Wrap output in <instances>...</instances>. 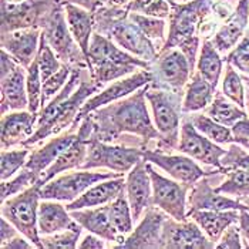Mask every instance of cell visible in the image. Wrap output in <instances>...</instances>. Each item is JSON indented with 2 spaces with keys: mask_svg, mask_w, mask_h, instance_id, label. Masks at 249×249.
Instances as JSON below:
<instances>
[{
  "mask_svg": "<svg viewBox=\"0 0 249 249\" xmlns=\"http://www.w3.org/2000/svg\"><path fill=\"white\" fill-rule=\"evenodd\" d=\"M222 1H225V0H222Z\"/></svg>",
  "mask_w": 249,
  "mask_h": 249,
  "instance_id": "obj_59",
  "label": "cell"
},
{
  "mask_svg": "<svg viewBox=\"0 0 249 249\" xmlns=\"http://www.w3.org/2000/svg\"><path fill=\"white\" fill-rule=\"evenodd\" d=\"M215 1H216V0H215Z\"/></svg>",
  "mask_w": 249,
  "mask_h": 249,
  "instance_id": "obj_60",
  "label": "cell"
},
{
  "mask_svg": "<svg viewBox=\"0 0 249 249\" xmlns=\"http://www.w3.org/2000/svg\"><path fill=\"white\" fill-rule=\"evenodd\" d=\"M147 170L153 184V205L167 212L177 221H187V195L191 191V187L162 177L155 171L151 162H147Z\"/></svg>",
  "mask_w": 249,
  "mask_h": 249,
  "instance_id": "obj_14",
  "label": "cell"
},
{
  "mask_svg": "<svg viewBox=\"0 0 249 249\" xmlns=\"http://www.w3.org/2000/svg\"><path fill=\"white\" fill-rule=\"evenodd\" d=\"M212 175V174H211ZM211 175L202 177L191 188L188 195V215L194 211L210 210V211H228V210H248V207L239 199H233L230 195L219 194L212 187Z\"/></svg>",
  "mask_w": 249,
  "mask_h": 249,
  "instance_id": "obj_20",
  "label": "cell"
},
{
  "mask_svg": "<svg viewBox=\"0 0 249 249\" xmlns=\"http://www.w3.org/2000/svg\"><path fill=\"white\" fill-rule=\"evenodd\" d=\"M128 16L141 29V32L157 46L158 53H160V50L162 49V46L165 44V40H167V35H165L167 23H165V19L145 16V15L133 13V12H130Z\"/></svg>",
  "mask_w": 249,
  "mask_h": 249,
  "instance_id": "obj_36",
  "label": "cell"
},
{
  "mask_svg": "<svg viewBox=\"0 0 249 249\" xmlns=\"http://www.w3.org/2000/svg\"><path fill=\"white\" fill-rule=\"evenodd\" d=\"M125 7L103 6L93 13L94 32L111 38L128 53L153 63L158 57V49L128 16Z\"/></svg>",
  "mask_w": 249,
  "mask_h": 249,
  "instance_id": "obj_3",
  "label": "cell"
},
{
  "mask_svg": "<svg viewBox=\"0 0 249 249\" xmlns=\"http://www.w3.org/2000/svg\"><path fill=\"white\" fill-rule=\"evenodd\" d=\"M61 1H63V4L64 3H73L76 6H80V7L89 10L90 13H96L100 7H103L106 4L104 0H61Z\"/></svg>",
  "mask_w": 249,
  "mask_h": 249,
  "instance_id": "obj_53",
  "label": "cell"
},
{
  "mask_svg": "<svg viewBox=\"0 0 249 249\" xmlns=\"http://www.w3.org/2000/svg\"><path fill=\"white\" fill-rule=\"evenodd\" d=\"M171 1L173 0H131L124 7L133 13L167 20L171 15Z\"/></svg>",
  "mask_w": 249,
  "mask_h": 249,
  "instance_id": "obj_42",
  "label": "cell"
},
{
  "mask_svg": "<svg viewBox=\"0 0 249 249\" xmlns=\"http://www.w3.org/2000/svg\"><path fill=\"white\" fill-rule=\"evenodd\" d=\"M215 0H190L185 3L171 1V15L168 18V37L160 53L179 49L195 67L199 46V35L205 20L213 10ZM158 53V54H160Z\"/></svg>",
  "mask_w": 249,
  "mask_h": 249,
  "instance_id": "obj_2",
  "label": "cell"
},
{
  "mask_svg": "<svg viewBox=\"0 0 249 249\" xmlns=\"http://www.w3.org/2000/svg\"><path fill=\"white\" fill-rule=\"evenodd\" d=\"M38 181V177L29 168H21L20 174H18L16 177H13L12 179H6L1 181L0 184V199L1 202H4L6 199L18 195L20 192L26 191L29 187L35 185Z\"/></svg>",
  "mask_w": 249,
  "mask_h": 249,
  "instance_id": "obj_40",
  "label": "cell"
},
{
  "mask_svg": "<svg viewBox=\"0 0 249 249\" xmlns=\"http://www.w3.org/2000/svg\"><path fill=\"white\" fill-rule=\"evenodd\" d=\"M168 218L170 215L167 212L160 210L155 205H150L145 210V213L138 227L124 239V242L115 245L114 248L162 249V233Z\"/></svg>",
  "mask_w": 249,
  "mask_h": 249,
  "instance_id": "obj_17",
  "label": "cell"
},
{
  "mask_svg": "<svg viewBox=\"0 0 249 249\" xmlns=\"http://www.w3.org/2000/svg\"><path fill=\"white\" fill-rule=\"evenodd\" d=\"M89 61L91 76L101 86L133 74L140 69L150 70L151 67V63L128 53L117 46L111 38L97 32L90 41Z\"/></svg>",
  "mask_w": 249,
  "mask_h": 249,
  "instance_id": "obj_4",
  "label": "cell"
},
{
  "mask_svg": "<svg viewBox=\"0 0 249 249\" xmlns=\"http://www.w3.org/2000/svg\"><path fill=\"white\" fill-rule=\"evenodd\" d=\"M175 1H177V0H175ZM178 1H179V3H185V1H190V0H178Z\"/></svg>",
  "mask_w": 249,
  "mask_h": 249,
  "instance_id": "obj_58",
  "label": "cell"
},
{
  "mask_svg": "<svg viewBox=\"0 0 249 249\" xmlns=\"http://www.w3.org/2000/svg\"><path fill=\"white\" fill-rule=\"evenodd\" d=\"M81 227L71 216L70 211L56 199H43L38 207V231L40 235H52L66 230Z\"/></svg>",
  "mask_w": 249,
  "mask_h": 249,
  "instance_id": "obj_28",
  "label": "cell"
},
{
  "mask_svg": "<svg viewBox=\"0 0 249 249\" xmlns=\"http://www.w3.org/2000/svg\"><path fill=\"white\" fill-rule=\"evenodd\" d=\"M36 58H37L40 73H41V80L43 81H46L49 77L53 76L56 71L60 70V67L63 66V63L56 56L54 50L50 47V44L47 43V40H46L43 33L40 36V46H38V52Z\"/></svg>",
  "mask_w": 249,
  "mask_h": 249,
  "instance_id": "obj_43",
  "label": "cell"
},
{
  "mask_svg": "<svg viewBox=\"0 0 249 249\" xmlns=\"http://www.w3.org/2000/svg\"><path fill=\"white\" fill-rule=\"evenodd\" d=\"M131 0H104L106 6H113V7H124Z\"/></svg>",
  "mask_w": 249,
  "mask_h": 249,
  "instance_id": "obj_54",
  "label": "cell"
},
{
  "mask_svg": "<svg viewBox=\"0 0 249 249\" xmlns=\"http://www.w3.org/2000/svg\"><path fill=\"white\" fill-rule=\"evenodd\" d=\"M153 73L148 69H140L138 71L133 73L130 77H123L115 80L114 83H111L108 87H106L104 90H101L100 93H97L94 96H91L81 107L80 113L77 115L76 121L73 123V125L70 127V130L77 131L80 123L83 118H86L89 114H91L93 111H96L98 108L111 104L114 101H118L124 97L133 94L134 91L140 90L141 87L150 84L153 81Z\"/></svg>",
  "mask_w": 249,
  "mask_h": 249,
  "instance_id": "obj_13",
  "label": "cell"
},
{
  "mask_svg": "<svg viewBox=\"0 0 249 249\" xmlns=\"http://www.w3.org/2000/svg\"><path fill=\"white\" fill-rule=\"evenodd\" d=\"M70 74H71V67H69L67 64H63L58 71L49 77L46 81H43V107L66 86V83L70 78Z\"/></svg>",
  "mask_w": 249,
  "mask_h": 249,
  "instance_id": "obj_46",
  "label": "cell"
},
{
  "mask_svg": "<svg viewBox=\"0 0 249 249\" xmlns=\"http://www.w3.org/2000/svg\"><path fill=\"white\" fill-rule=\"evenodd\" d=\"M204 111H205V114L210 115L212 120H215L216 123L227 125V127H232L236 121H239L248 115L245 108H241L222 91L215 93L212 103Z\"/></svg>",
  "mask_w": 249,
  "mask_h": 249,
  "instance_id": "obj_34",
  "label": "cell"
},
{
  "mask_svg": "<svg viewBox=\"0 0 249 249\" xmlns=\"http://www.w3.org/2000/svg\"><path fill=\"white\" fill-rule=\"evenodd\" d=\"M164 249H212L215 244L205 235L201 227L192 219L177 221L170 216L162 233Z\"/></svg>",
  "mask_w": 249,
  "mask_h": 249,
  "instance_id": "obj_19",
  "label": "cell"
},
{
  "mask_svg": "<svg viewBox=\"0 0 249 249\" xmlns=\"http://www.w3.org/2000/svg\"><path fill=\"white\" fill-rule=\"evenodd\" d=\"M147 87L148 84L130 96L93 111L90 114L94 125L91 138L114 142L124 134H133L142 140L144 148H148L151 141L158 144L161 135L155 128L145 104Z\"/></svg>",
  "mask_w": 249,
  "mask_h": 249,
  "instance_id": "obj_1",
  "label": "cell"
},
{
  "mask_svg": "<svg viewBox=\"0 0 249 249\" xmlns=\"http://www.w3.org/2000/svg\"><path fill=\"white\" fill-rule=\"evenodd\" d=\"M125 195L133 211V218L138 221L145 210L153 205V184L147 170V161L141 160L131 171H128L125 179Z\"/></svg>",
  "mask_w": 249,
  "mask_h": 249,
  "instance_id": "obj_22",
  "label": "cell"
},
{
  "mask_svg": "<svg viewBox=\"0 0 249 249\" xmlns=\"http://www.w3.org/2000/svg\"><path fill=\"white\" fill-rule=\"evenodd\" d=\"M144 148L125 145V144H110L91 138L89 142V153L84 164L80 170L108 168L110 171L125 174L131 171L142 160Z\"/></svg>",
  "mask_w": 249,
  "mask_h": 249,
  "instance_id": "obj_9",
  "label": "cell"
},
{
  "mask_svg": "<svg viewBox=\"0 0 249 249\" xmlns=\"http://www.w3.org/2000/svg\"><path fill=\"white\" fill-rule=\"evenodd\" d=\"M94 125H93V118L89 114L86 118L81 120L78 130H77L76 140L60 154L57 160L44 171L41 178L37 181L38 185H46L49 181H52L56 175L69 170H80L81 165L84 164L87 153H89V142L93 137Z\"/></svg>",
  "mask_w": 249,
  "mask_h": 249,
  "instance_id": "obj_16",
  "label": "cell"
},
{
  "mask_svg": "<svg viewBox=\"0 0 249 249\" xmlns=\"http://www.w3.org/2000/svg\"><path fill=\"white\" fill-rule=\"evenodd\" d=\"M61 0H23L9 3L1 0V35L21 29H43L50 13Z\"/></svg>",
  "mask_w": 249,
  "mask_h": 249,
  "instance_id": "obj_10",
  "label": "cell"
},
{
  "mask_svg": "<svg viewBox=\"0 0 249 249\" xmlns=\"http://www.w3.org/2000/svg\"><path fill=\"white\" fill-rule=\"evenodd\" d=\"M83 227L74 230H66L56 232L52 235H41L43 248L47 249H74L77 247V241L80 239Z\"/></svg>",
  "mask_w": 249,
  "mask_h": 249,
  "instance_id": "obj_44",
  "label": "cell"
},
{
  "mask_svg": "<svg viewBox=\"0 0 249 249\" xmlns=\"http://www.w3.org/2000/svg\"><path fill=\"white\" fill-rule=\"evenodd\" d=\"M101 87L103 86L93 78L91 73H90V69H87L83 74L81 83H80L76 91L64 103H61L54 110V113L52 114V117L44 124L38 125L33 135L29 137L21 144V147L30 148V147L38 144L40 141H43L52 135L61 134L63 131H66V128H70L73 125V123L76 121L77 115L80 113L81 107L84 106V103L90 97L94 96V93H97Z\"/></svg>",
  "mask_w": 249,
  "mask_h": 249,
  "instance_id": "obj_6",
  "label": "cell"
},
{
  "mask_svg": "<svg viewBox=\"0 0 249 249\" xmlns=\"http://www.w3.org/2000/svg\"><path fill=\"white\" fill-rule=\"evenodd\" d=\"M30 153H32L30 148H26V147H23L21 150H13V151L1 150V154H0V179L6 181V179L12 178L19 170L24 168Z\"/></svg>",
  "mask_w": 249,
  "mask_h": 249,
  "instance_id": "obj_41",
  "label": "cell"
},
{
  "mask_svg": "<svg viewBox=\"0 0 249 249\" xmlns=\"http://www.w3.org/2000/svg\"><path fill=\"white\" fill-rule=\"evenodd\" d=\"M242 80H244V84H245V98H247V108L249 111V76H242Z\"/></svg>",
  "mask_w": 249,
  "mask_h": 249,
  "instance_id": "obj_55",
  "label": "cell"
},
{
  "mask_svg": "<svg viewBox=\"0 0 249 249\" xmlns=\"http://www.w3.org/2000/svg\"><path fill=\"white\" fill-rule=\"evenodd\" d=\"M241 202H244L247 207H248V211H249V196H247V198H242V199H239Z\"/></svg>",
  "mask_w": 249,
  "mask_h": 249,
  "instance_id": "obj_56",
  "label": "cell"
},
{
  "mask_svg": "<svg viewBox=\"0 0 249 249\" xmlns=\"http://www.w3.org/2000/svg\"><path fill=\"white\" fill-rule=\"evenodd\" d=\"M188 216L201 227L205 235L216 245L222 233L228 230V227H231L232 224H238L239 211L238 210H228V211L201 210V211H194Z\"/></svg>",
  "mask_w": 249,
  "mask_h": 249,
  "instance_id": "obj_31",
  "label": "cell"
},
{
  "mask_svg": "<svg viewBox=\"0 0 249 249\" xmlns=\"http://www.w3.org/2000/svg\"><path fill=\"white\" fill-rule=\"evenodd\" d=\"M196 60V71L216 89L224 67V58H221L219 52L210 38H204Z\"/></svg>",
  "mask_w": 249,
  "mask_h": 249,
  "instance_id": "obj_33",
  "label": "cell"
},
{
  "mask_svg": "<svg viewBox=\"0 0 249 249\" xmlns=\"http://www.w3.org/2000/svg\"><path fill=\"white\" fill-rule=\"evenodd\" d=\"M232 137H233V142H236L238 145H241L242 148L249 150V117H244L242 120L236 121L232 127Z\"/></svg>",
  "mask_w": 249,
  "mask_h": 249,
  "instance_id": "obj_48",
  "label": "cell"
},
{
  "mask_svg": "<svg viewBox=\"0 0 249 249\" xmlns=\"http://www.w3.org/2000/svg\"><path fill=\"white\" fill-rule=\"evenodd\" d=\"M70 213L83 227V230L96 233L104 241L121 244L125 239L124 235H121L115 230L114 224L110 218V204L94 207V208L76 210V211H70Z\"/></svg>",
  "mask_w": 249,
  "mask_h": 249,
  "instance_id": "obj_25",
  "label": "cell"
},
{
  "mask_svg": "<svg viewBox=\"0 0 249 249\" xmlns=\"http://www.w3.org/2000/svg\"><path fill=\"white\" fill-rule=\"evenodd\" d=\"M142 160L147 162H151L153 165H157L158 168H161L164 173L168 174L175 181L187 184L191 188L202 177L211 175L216 170L215 168L213 171H207V170L201 168L195 162V160L188 155H171V154L161 153V151L151 150V148L144 150Z\"/></svg>",
  "mask_w": 249,
  "mask_h": 249,
  "instance_id": "obj_18",
  "label": "cell"
},
{
  "mask_svg": "<svg viewBox=\"0 0 249 249\" xmlns=\"http://www.w3.org/2000/svg\"><path fill=\"white\" fill-rule=\"evenodd\" d=\"M38 114L29 110L12 111L1 115V150L21 145L29 137H32L37 128Z\"/></svg>",
  "mask_w": 249,
  "mask_h": 249,
  "instance_id": "obj_24",
  "label": "cell"
},
{
  "mask_svg": "<svg viewBox=\"0 0 249 249\" xmlns=\"http://www.w3.org/2000/svg\"><path fill=\"white\" fill-rule=\"evenodd\" d=\"M249 27V0H239L230 16L224 20L211 41L219 53H230L244 37Z\"/></svg>",
  "mask_w": 249,
  "mask_h": 249,
  "instance_id": "obj_21",
  "label": "cell"
},
{
  "mask_svg": "<svg viewBox=\"0 0 249 249\" xmlns=\"http://www.w3.org/2000/svg\"><path fill=\"white\" fill-rule=\"evenodd\" d=\"M26 70H27L26 89H27V97H29L27 110L30 113L38 114L43 107V80H41L37 58H35V61Z\"/></svg>",
  "mask_w": 249,
  "mask_h": 249,
  "instance_id": "obj_38",
  "label": "cell"
},
{
  "mask_svg": "<svg viewBox=\"0 0 249 249\" xmlns=\"http://www.w3.org/2000/svg\"><path fill=\"white\" fill-rule=\"evenodd\" d=\"M19 233L20 232L18 231V228L10 221H7L4 216H1V219H0V241H1V244L10 241L12 238H15Z\"/></svg>",
  "mask_w": 249,
  "mask_h": 249,
  "instance_id": "obj_49",
  "label": "cell"
},
{
  "mask_svg": "<svg viewBox=\"0 0 249 249\" xmlns=\"http://www.w3.org/2000/svg\"><path fill=\"white\" fill-rule=\"evenodd\" d=\"M40 27L21 29L10 33L1 35V49H4L10 56L27 69L37 56L38 46H40Z\"/></svg>",
  "mask_w": 249,
  "mask_h": 249,
  "instance_id": "obj_23",
  "label": "cell"
},
{
  "mask_svg": "<svg viewBox=\"0 0 249 249\" xmlns=\"http://www.w3.org/2000/svg\"><path fill=\"white\" fill-rule=\"evenodd\" d=\"M40 190L37 182L29 187L26 191L1 202V216L10 221L21 235H24L36 248L43 249L41 235L38 231V207H40Z\"/></svg>",
  "mask_w": 249,
  "mask_h": 249,
  "instance_id": "obj_7",
  "label": "cell"
},
{
  "mask_svg": "<svg viewBox=\"0 0 249 249\" xmlns=\"http://www.w3.org/2000/svg\"><path fill=\"white\" fill-rule=\"evenodd\" d=\"M6 1H9V3H20V1H23V0H6Z\"/></svg>",
  "mask_w": 249,
  "mask_h": 249,
  "instance_id": "obj_57",
  "label": "cell"
},
{
  "mask_svg": "<svg viewBox=\"0 0 249 249\" xmlns=\"http://www.w3.org/2000/svg\"><path fill=\"white\" fill-rule=\"evenodd\" d=\"M222 93L232 100L235 104H238L241 108L247 107V98H245V84L242 76H239L235 70V67L227 63L225 66V76L222 80Z\"/></svg>",
  "mask_w": 249,
  "mask_h": 249,
  "instance_id": "obj_39",
  "label": "cell"
},
{
  "mask_svg": "<svg viewBox=\"0 0 249 249\" xmlns=\"http://www.w3.org/2000/svg\"><path fill=\"white\" fill-rule=\"evenodd\" d=\"M225 63L232 64L235 69L242 71L244 74L249 76V27L244 37L239 40V43L231 50L224 60Z\"/></svg>",
  "mask_w": 249,
  "mask_h": 249,
  "instance_id": "obj_45",
  "label": "cell"
},
{
  "mask_svg": "<svg viewBox=\"0 0 249 249\" xmlns=\"http://www.w3.org/2000/svg\"><path fill=\"white\" fill-rule=\"evenodd\" d=\"M64 10H66V19L69 29L73 35V37L83 50L84 56L87 58L89 67V50H90V41L94 35V16L89 10L76 6L73 3H64Z\"/></svg>",
  "mask_w": 249,
  "mask_h": 249,
  "instance_id": "obj_30",
  "label": "cell"
},
{
  "mask_svg": "<svg viewBox=\"0 0 249 249\" xmlns=\"http://www.w3.org/2000/svg\"><path fill=\"white\" fill-rule=\"evenodd\" d=\"M110 218L114 224L115 230L121 235H130L133 232V225L135 221L133 218V211L125 191L120 194L110 204Z\"/></svg>",
  "mask_w": 249,
  "mask_h": 249,
  "instance_id": "obj_37",
  "label": "cell"
},
{
  "mask_svg": "<svg viewBox=\"0 0 249 249\" xmlns=\"http://www.w3.org/2000/svg\"><path fill=\"white\" fill-rule=\"evenodd\" d=\"M124 191H125L124 175L111 178V179H106L90 187L73 202H69L66 208L69 211H76V210H83V208H94L100 205H107V204H111L115 198Z\"/></svg>",
  "mask_w": 249,
  "mask_h": 249,
  "instance_id": "obj_26",
  "label": "cell"
},
{
  "mask_svg": "<svg viewBox=\"0 0 249 249\" xmlns=\"http://www.w3.org/2000/svg\"><path fill=\"white\" fill-rule=\"evenodd\" d=\"M121 173H100L90 170H78L76 173L64 174L53 178L41 187V199H56L63 202H73L97 182L121 177Z\"/></svg>",
  "mask_w": 249,
  "mask_h": 249,
  "instance_id": "obj_12",
  "label": "cell"
},
{
  "mask_svg": "<svg viewBox=\"0 0 249 249\" xmlns=\"http://www.w3.org/2000/svg\"><path fill=\"white\" fill-rule=\"evenodd\" d=\"M150 70L154 76L150 83L151 87L181 93H184V89L188 86L194 74L190 60L179 49L160 53L157 60L151 63Z\"/></svg>",
  "mask_w": 249,
  "mask_h": 249,
  "instance_id": "obj_11",
  "label": "cell"
},
{
  "mask_svg": "<svg viewBox=\"0 0 249 249\" xmlns=\"http://www.w3.org/2000/svg\"><path fill=\"white\" fill-rule=\"evenodd\" d=\"M41 33L44 35L47 43L54 50L56 56L63 64H67L69 67H71V70L90 69L83 50L77 44L69 29L63 1H60L53 9V12L50 13L49 19L41 29Z\"/></svg>",
  "mask_w": 249,
  "mask_h": 249,
  "instance_id": "obj_8",
  "label": "cell"
},
{
  "mask_svg": "<svg viewBox=\"0 0 249 249\" xmlns=\"http://www.w3.org/2000/svg\"><path fill=\"white\" fill-rule=\"evenodd\" d=\"M177 151L191 157L198 162H202L205 165H210L218 170L222 168L221 160L227 154V150L221 148L216 142L201 134L195 128L188 114H184L181 120L179 142Z\"/></svg>",
  "mask_w": 249,
  "mask_h": 249,
  "instance_id": "obj_15",
  "label": "cell"
},
{
  "mask_svg": "<svg viewBox=\"0 0 249 249\" xmlns=\"http://www.w3.org/2000/svg\"><path fill=\"white\" fill-rule=\"evenodd\" d=\"M241 235H242V242L244 248H249V211L242 210L239 211V221H238Z\"/></svg>",
  "mask_w": 249,
  "mask_h": 249,
  "instance_id": "obj_51",
  "label": "cell"
},
{
  "mask_svg": "<svg viewBox=\"0 0 249 249\" xmlns=\"http://www.w3.org/2000/svg\"><path fill=\"white\" fill-rule=\"evenodd\" d=\"M215 93L216 89L211 83H208L198 71H194L182 100V113L192 114L205 110L212 103Z\"/></svg>",
  "mask_w": 249,
  "mask_h": 249,
  "instance_id": "obj_32",
  "label": "cell"
},
{
  "mask_svg": "<svg viewBox=\"0 0 249 249\" xmlns=\"http://www.w3.org/2000/svg\"><path fill=\"white\" fill-rule=\"evenodd\" d=\"M215 248L218 249H241L244 248L242 244V235L239 225L232 224L228 227V230L225 231L221 236V239L218 241V244L215 245Z\"/></svg>",
  "mask_w": 249,
  "mask_h": 249,
  "instance_id": "obj_47",
  "label": "cell"
},
{
  "mask_svg": "<svg viewBox=\"0 0 249 249\" xmlns=\"http://www.w3.org/2000/svg\"><path fill=\"white\" fill-rule=\"evenodd\" d=\"M76 137L77 131H73L69 128L66 133L58 134L56 138H52L47 144H44L43 147L30 153L24 167L32 170L40 179L44 171L57 160L58 155L76 140Z\"/></svg>",
  "mask_w": 249,
  "mask_h": 249,
  "instance_id": "obj_29",
  "label": "cell"
},
{
  "mask_svg": "<svg viewBox=\"0 0 249 249\" xmlns=\"http://www.w3.org/2000/svg\"><path fill=\"white\" fill-rule=\"evenodd\" d=\"M190 118H191L192 124L195 125V128L201 134H204L210 140H212L213 142L221 144V145H230L233 142L231 127L216 123L210 115H207L205 113L204 114L202 113H192Z\"/></svg>",
  "mask_w": 249,
  "mask_h": 249,
  "instance_id": "obj_35",
  "label": "cell"
},
{
  "mask_svg": "<svg viewBox=\"0 0 249 249\" xmlns=\"http://www.w3.org/2000/svg\"><path fill=\"white\" fill-rule=\"evenodd\" d=\"M78 248L80 249H103L107 248L106 242L103 238H100L96 233H89L84 236V239L78 244Z\"/></svg>",
  "mask_w": 249,
  "mask_h": 249,
  "instance_id": "obj_50",
  "label": "cell"
},
{
  "mask_svg": "<svg viewBox=\"0 0 249 249\" xmlns=\"http://www.w3.org/2000/svg\"><path fill=\"white\" fill-rule=\"evenodd\" d=\"M32 247H36V245L32 244L24 235L20 236V233L16 235L15 238H12L10 241L1 244V249H30Z\"/></svg>",
  "mask_w": 249,
  "mask_h": 249,
  "instance_id": "obj_52",
  "label": "cell"
},
{
  "mask_svg": "<svg viewBox=\"0 0 249 249\" xmlns=\"http://www.w3.org/2000/svg\"><path fill=\"white\" fill-rule=\"evenodd\" d=\"M185 93L151 87L148 84L145 97L153 110L154 124L161 135L155 150L165 153L178 150L182 113V96Z\"/></svg>",
  "mask_w": 249,
  "mask_h": 249,
  "instance_id": "obj_5",
  "label": "cell"
},
{
  "mask_svg": "<svg viewBox=\"0 0 249 249\" xmlns=\"http://www.w3.org/2000/svg\"><path fill=\"white\" fill-rule=\"evenodd\" d=\"M27 71V70H26ZM23 66H18L12 73L0 78L1 87V115L9 111H20L29 107V97L26 89V76Z\"/></svg>",
  "mask_w": 249,
  "mask_h": 249,
  "instance_id": "obj_27",
  "label": "cell"
}]
</instances>
